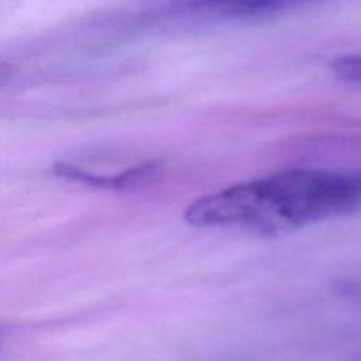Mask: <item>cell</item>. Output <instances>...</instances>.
I'll list each match as a JSON object with an SVG mask.
<instances>
[{
	"mask_svg": "<svg viewBox=\"0 0 361 361\" xmlns=\"http://www.w3.org/2000/svg\"><path fill=\"white\" fill-rule=\"evenodd\" d=\"M334 73L338 80L348 83L361 85V53L360 55H348L334 62Z\"/></svg>",
	"mask_w": 361,
	"mask_h": 361,
	"instance_id": "4",
	"label": "cell"
},
{
	"mask_svg": "<svg viewBox=\"0 0 361 361\" xmlns=\"http://www.w3.org/2000/svg\"><path fill=\"white\" fill-rule=\"evenodd\" d=\"M316 0H173V9L217 18H254L296 9Z\"/></svg>",
	"mask_w": 361,
	"mask_h": 361,
	"instance_id": "2",
	"label": "cell"
},
{
	"mask_svg": "<svg viewBox=\"0 0 361 361\" xmlns=\"http://www.w3.org/2000/svg\"><path fill=\"white\" fill-rule=\"evenodd\" d=\"M159 166L155 162H147V164L134 166V168L127 169V171L118 173V175L113 176H101L94 175V173L87 171V169H81L80 166L73 164H56L55 173L56 175L63 176V178L74 180V182L88 183V185L94 187H106V189H126V187L137 185L141 182H147L154 176V173L157 171Z\"/></svg>",
	"mask_w": 361,
	"mask_h": 361,
	"instance_id": "3",
	"label": "cell"
},
{
	"mask_svg": "<svg viewBox=\"0 0 361 361\" xmlns=\"http://www.w3.org/2000/svg\"><path fill=\"white\" fill-rule=\"evenodd\" d=\"M360 204L361 175L288 169L201 197L187 208L185 219L194 226H242L274 235L344 215Z\"/></svg>",
	"mask_w": 361,
	"mask_h": 361,
	"instance_id": "1",
	"label": "cell"
},
{
	"mask_svg": "<svg viewBox=\"0 0 361 361\" xmlns=\"http://www.w3.org/2000/svg\"><path fill=\"white\" fill-rule=\"evenodd\" d=\"M14 78H16V67L11 66V63L0 62V88L9 85Z\"/></svg>",
	"mask_w": 361,
	"mask_h": 361,
	"instance_id": "5",
	"label": "cell"
}]
</instances>
